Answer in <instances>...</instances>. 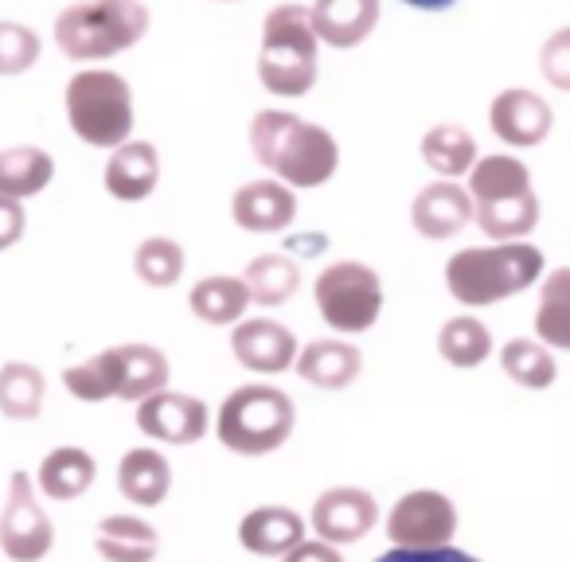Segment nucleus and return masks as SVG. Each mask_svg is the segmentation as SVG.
I'll return each instance as SVG.
<instances>
[{
    "instance_id": "7ed1b4c3",
    "label": "nucleus",
    "mask_w": 570,
    "mask_h": 562,
    "mask_svg": "<svg viewBox=\"0 0 570 562\" xmlns=\"http://www.w3.org/2000/svg\"><path fill=\"white\" fill-rule=\"evenodd\" d=\"M321 75V40L313 32L309 4L285 0L262 20L258 82L274 98H305Z\"/></svg>"
},
{
    "instance_id": "ddd939ff",
    "label": "nucleus",
    "mask_w": 570,
    "mask_h": 562,
    "mask_svg": "<svg viewBox=\"0 0 570 562\" xmlns=\"http://www.w3.org/2000/svg\"><path fill=\"white\" fill-rule=\"evenodd\" d=\"M230 352L254 375H282L297 359V336L269 317H243L230 333Z\"/></svg>"
},
{
    "instance_id": "393cba45",
    "label": "nucleus",
    "mask_w": 570,
    "mask_h": 562,
    "mask_svg": "<svg viewBox=\"0 0 570 562\" xmlns=\"http://www.w3.org/2000/svg\"><path fill=\"white\" fill-rule=\"evenodd\" d=\"M56 180V160L40 145H12L0 149V196L12 199H32L40 196L48 184Z\"/></svg>"
},
{
    "instance_id": "0eeeda50",
    "label": "nucleus",
    "mask_w": 570,
    "mask_h": 562,
    "mask_svg": "<svg viewBox=\"0 0 570 562\" xmlns=\"http://www.w3.org/2000/svg\"><path fill=\"white\" fill-rule=\"evenodd\" d=\"M313 302L333 333L360 336L375 328L383 313V282L367 262H333L313 282Z\"/></svg>"
},
{
    "instance_id": "f704fd0d",
    "label": "nucleus",
    "mask_w": 570,
    "mask_h": 562,
    "mask_svg": "<svg viewBox=\"0 0 570 562\" xmlns=\"http://www.w3.org/2000/svg\"><path fill=\"white\" fill-rule=\"evenodd\" d=\"M40 36L28 24H17V20H0V75L12 79V75H24L40 63Z\"/></svg>"
},
{
    "instance_id": "1a4fd4ad",
    "label": "nucleus",
    "mask_w": 570,
    "mask_h": 562,
    "mask_svg": "<svg viewBox=\"0 0 570 562\" xmlns=\"http://www.w3.org/2000/svg\"><path fill=\"white\" fill-rule=\"evenodd\" d=\"M458 531V507L445 492L438 489H414L391 507L387 515V539L395 546H450Z\"/></svg>"
},
{
    "instance_id": "7c9ffc66",
    "label": "nucleus",
    "mask_w": 570,
    "mask_h": 562,
    "mask_svg": "<svg viewBox=\"0 0 570 562\" xmlns=\"http://www.w3.org/2000/svg\"><path fill=\"white\" fill-rule=\"evenodd\" d=\"M535 333L547 348L570 352V266H559L543 277L535 305Z\"/></svg>"
},
{
    "instance_id": "473e14b6",
    "label": "nucleus",
    "mask_w": 570,
    "mask_h": 562,
    "mask_svg": "<svg viewBox=\"0 0 570 562\" xmlns=\"http://www.w3.org/2000/svg\"><path fill=\"white\" fill-rule=\"evenodd\" d=\"M500 367L512 383L528 391H547L559 375V364H554V352L547 348L543 341H508L500 348Z\"/></svg>"
},
{
    "instance_id": "c85d7f7f",
    "label": "nucleus",
    "mask_w": 570,
    "mask_h": 562,
    "mask_svg": "<svg viewBox=\"0 0 570 562\" xmlns=\"http://www.w3.org/2000/svg\"><path fill=\"white\" fill-rule=\"evenodd\" d=\"M95 476L98 465L82 445H59L43 457L36 481H40V492L48 500H79L95 484Z\"/></svg>"
},
{
    "instance_id": "a19ab883",
    "label": "nucleus",
    "mask_w": 570,
    "mask_h": 562,
    "mask_svg": "<svg viewBox=\"0 0 570 562\" xmlns=\"http://www.w3.org/2000/svg\"><path fill=\"white\" fill-rule=\"evenodd\" d=\"M399 4H406V9H414V12H430V17H438V12H450L458 0H399Z\"/></svg>"
},
{
    "instance_id": "6ab92c4d",
    "label": "nucleus",
    "mask_w": 570,
    "mask_h": 562,
    "mask_svg": "<svg viewBox=\"0 0 570 562\" xmlns=\"http://www.w3.org/2000/svg\"><path fill=\"white\" fill-rule=\"evenodd\" d=\"M302 539H305V520L294 507H282V504L254 507V512H246L243 523H238V543L250 554H262V559H282V554L294 551Z\"/></svg>"
},
{
    "instance_id": "72a5a7b5",
    "label": "nucleus",
    "mask_w": 570,
    "mask_h": 562,
    "mask_svg": "<svg viewBox=\"0 0 570 562\" xmlns=\"http://www.w3.org/2000/svg\"><path fill=\"white\" fill-rule=\"evenodd\" d=\"M184 266H188V258H184V246L176 243V238H168V235L141 238V243H137V250H134V269L149 289H173L176 282L184 277Z\"/></svg>"
},
{
    "instance_id": "a211bd4d",
    "label": "nucleus",
    "mask_w": 570,
    "mask_h": 562,
    "mask_svg": "<svg viewBox=\"0 0 570 562\" xmlns=\"http://www.w3.org/2000/svg\"><path fill=\"white\" fill-rule=\"evenodd\" d=\"M102 184L114 199L121 204H141L157 191L160 184V152L153 141H134L129 137L126 145L110 149V160H106Z\"/></svg>"
},
{
    "instance_id": "a878e982",
    "label": "nucleus",
    "mask_w": 570,
    "mask_h": 562,
    "mask_svg": "<svg viewBox=\"0 0 570 562\" xmlns=\"http://www.w3.org/2000/svg\"><path fill=\"white\" fill-rule=\"evenodd\" d=\"M95 551L106 562H153L160 551V539L157 528L137 520V515H106L98 523Z\"/></svg>"
},
{
    "instance_id": "c756f323",
    "label": "nucleus",
    "mask_w": 570,
    "mask_h": 562,
    "mask_svg": "<svg viewBox=\"0 0 570 562\" xmlns=\"http://www.w3.org/2000/svg\"><path fill=\"white\" fill-rule=\"evenodd\" d=\"M43 395H48V379L36 364L24 359H9L0 367V414L12 422H32L43 411Z\"/></svg>"
},
{
    "instance_id": "f257e3e1",
    "label": "nucleus",
    "mask_w": 570,
    "mask_h": 562,
    "mask_svg": "<svg viewBox=\"0 0 570 562\" xmlns=\"http://www.w3.org/2000/svg\"><path fill=\"white\" fill-rule=\"evenodd\" d=\"M246 141L254 160L294 191L321 188L341 168V141L294 110H258L246 129Z\"/></svg>"
},
{
    "instance_id": "5701e85b",
    "label": "nucleus",
    "mask_w": 570,
    "mask_h": 562,
    "mask_svg": "<svg viewBox=\"0 0 570 562\" xmlns=\"http://www.w3.org/2000/svg\"><path fill=\"white\" fill-rule=\"evenodd\" d=\"M118 489L129 504L157 507L160 500L173 489V465L165 461V453L141 445V450H129L118 465Z\"/></svg>"
},
{
    "instance_id": "58836bf2",
    "label": "nucleus",
    "mask_w": 570,
    "mask_h": 562,
    "mask_svg": "<svg viewBox=\"0 0 570 562\" xmlns=\"http://www.w3.org/2000/svg\"><path fill=\"white\" fill-rule=\"evenodd\" d=\"M24 227H28L24 204L12 196H0V250H12L24 238Z\"/></svg>"
},
{
    "instance_id": "dca6fc26",
    "label": "nucleus",
    "mask_w": 570,
    "mask_h": 562,
    "mask_svg": "<svg viewBox=\"0 0 570 562\" xmlns=\"http://www.w3.org/2000/svg\"><path fill=\"white\" fill-rule=\"evenodd\" d=\"M106 364L114 375V398H126V403H141L165 391L173 375L168 356L153 344H114L106 348Z\"/></svg>"
},
{
    "instance_id": "79ce46f5",
    "label": "nucleus",
    "mask_w": 570,
    "mask_h": 562,
    "mask_svg": "<svg viewBox=\"0 0 570 562\" xmlns=\"http://www.w3.org/2000/svg\"><path fill=\"white\" fill-rule=\"evenodd\" d=\"M215 4H238V0H215Z\"/></svg>"
},
{
    "instance_id": "cd10ccee",
    "label": "nucleus",
    "mask_w": 570,
    "mask_h": 562,
    "mask_svg": "<svg viewBox=\"0 0 570 562\" xmlns=\"http://www.w3.org/2000/svg\"><path fill=\"white\" fill-rule=\"evenodd\" d=\"M243 282L250 289V305L277 309L302 289V266L289 254H258V258L246 262Z\"/></svg>"
},
{
    "instance_id": "9b49d317",
    "label": "nucleus",
    "mask_w": 570,
    "mask_h": 562,
    "mask_svg": "<svg viewBox=\"0 0 570 562\" xmlns=\"http://www.w3.org/2000/svg\"><path fill=\"white\" fill-rule=\"evenodd\" d=\"M489 126H492V134H497V141H504L508 149H535V145H543L547 137H551L554 110L535 90L508 87L492 98Z\"/></svg>"
},
{
    "instance_id": "423d86ee",
    "label": "nucleus",
    "mask_w": 570,
    "mask_h": 562,
    "mask_svg": "<svg viewBox=\"0 0 570 562\" xmlns=\"http://www.w3.org/2000/svg\"><path fill=\"white\" fill-rule=\"evenodd\" d=\"M67 126L90 149H118L134 137V90L110 67H87L63 90Z\"/></svg>"
},
{
    "instance_id": "20e7f679",
    "label": "nucleus",
    "mask_w": 570,
    "mask_h": 562,
    "mask_svg": "<svg viewBox=\"0 0 570 562\" xmlns=\"http://www.w3.org/2000/svg\"><path fill=\"white\" fill-rule=\"evenodd\" d=\"M149 24L153 17L141 0H79L56 17V43L75 63H102L137 48Z\"/></svg>"
},
{
    "instance_id": "f8f14e48",
    "label": "nucleus",
    "mask_w": 570,
    "mask_h": 562,
    "mask_svg": "<svg viewBox=\"0 0 570 562\" xmlns=\"http://www.w3.org/2000/svg\"><path fill=\"white\" fill-rule=\"evenodd\" d=\"M380 520V504L367 489H352V484H341V489H328L317 496L313 504V531L317 539L333 546H344V543H360L367 531L375 528Z\"/></svg>"
},
{
    "instance_id": "c9c22d12",
    "label": "nucleus",
    "mask_w": 570,
    "mask_h": 562,
    "mask_svg": "<svg viewBox=\"0 0 570 562\" xmlns=\"http://www.w3.org/2000/svg\"><path fill=\"white\" fill-rule=\"evenodd\" d=\"M63 387L71 391L79 403H106V398H114V375H110V364H106V352L90 356L87 364L67 367Z\"/></svg>"
},
{
    "instance_id": "2f4dec72",
    "label": "nucleus",
    "mask_w": 570,
    "mask_h": 562,
    "mask_svg": "<svg viewBox=\"0 0 570 562\" xmlns=\"http://www.w3.org/2000/svg\"><path fill=\"white\" fill-rule=\"evenodd\" d=\"M438 356L450 367H461V372L481 367L492 356V333L469 313L465 317H450L438 328Z\"/></svg>"
},
{
    "instance_id": "f03ea898",
    "label": "nucleus",
    "mask_w": 570,
    "mask_h": 562,
    "mask_svg": "<svg viewBox=\"0 0 570 562\" xmlns=\"http://www.w3.org/2000/svg\"><path fill=\"white\" fill-rule=\"evenodd\" d=\"M539 277H543V250L528 238L465 246L445 262V289L465 309H484V305L528 294Z\"/></svg>"
},
{
    "instance_id": "2eb2a0df",
    "label": "nucleus",
    "mask_w": 570,
    "mask_h": 562,
    "mask_svg": "<svg viewBox=\"0 0 570 562\" xmlns=\"http://www.w3.org/2000/svg\"><path fill=\"white\" fill-rule=\"evenodd\" d=\"M473 223V196L465 191V184L442 180L419 188V196L411 199V227L430 243H445V238L461 235Z\"/></svg>"
},
{
    "instance_id": "4c0bfd02",
    "label": "nucleus",
    "mask_w": 570,
    "mask_h": 562,
    "mask_svg": "<svg viewBox=\"0 0 570 562\" xmlns=\"http://www.w3.org/2000/svg\"><path fill=\"white\" fill-rule=\"evenodd\" d=\"M375 562H481L473 559L469 551H458V546H426V551H419V546H395V551H383Z\"/></svg>"
},
{
    "instance_id": "4468645a",
    "label": "nucleus",
    "mask_w": 570,
    "mask_h": 562,
    "mask_svg": "<svg viewBox=\"0 0 570 562\" xmlns=\"http://www.w3.org/2000/svg\"><path fill=\"white\" fill-rule=\"evenodd\" d=\"M230 219L250 235H282L297 219V191L274 176L250 180L230 196Z\"/></svg>"
},
{
    "instance_id": "412c9836",
    "label": "nucleus",
    "mask_w": 570,
    "mask_h": 562,
    "mask_svg": "<svg viewBox=\"0 0 570 562\" xmlns=\"http://www.w3.org/2000/svg\"><path fill=\"white\" fill-rule=\"evenodd\" d=\"M419 152L430 172L442 176V180H465L469 168L481 157L476 137L469 134L465 126H458V121H438V126H430L426 134H422Z\"/></svg>"
},
{
    "instance_id": "b1692460",
    "label": "nucleus",
    "mask_w": 570,
    "mask_h": 562,
    "mask_svg": "<svg viewBox=\"0 0 570 562\" xmlns=\"http://www.w3.org/2000/svg\"><path fill=\"white\" fill-rule=\"evenodd\" d=\"M465 191L473 204H492V199H512L531 191V168L512 152H484L465 176Z\"/></svg>"
},
{
    "instance_id": "4be33fe9",
    "label": "nucleus",
    "mask_w": 570,
    "mask_h": 562,
    "mask_svg": "<svg viewBox=\"0 0 570 562\" xmlns=\"http://www.w3.org/2000/svg\"><path fill=\"white\" fill-rule=\"evenodd\" d=\"M188 309L196 313V321H204V325L230 328L246 317V309H250V289H246L243 277L212 274L191 286Z\"/></svg>"
},
{
    "instance_id": "f3484780",
    "label": "nucleus",
    "mask_w": 570,
    "mask_h": 562,
    "mask_svg": "<svg viewBox=\"0 0 570 562\" xmlns=\"http://www.w3.org/2000/svg\"><path fill=\"white\" fill-rule=\"evenodd\" d=\"M383 12V0H313L309 20L313 32L325 48L352 51L375 32Z\"/></svg>"
},
{
    "instance_id": "ea45409f",
    "label": "nucleus",
    "mask_w": 570,
    "mask_h": 562,
    "mask_svg": "<svg viewBox=\"0 0 570 562\" xmlns=\"http://www.w3.org/2000/svg\"><path fill=\"white\" fill-rule=\"evenodd\" d=\"M282 562H344V559L333 543H325V539H302L294 551L282 554Z\"/></svg>"
},
{
    "instance_id": "9d476101",
    "label": "nucleus",
    "mask_w": 570,
    "mask_h": 562,
    "mask_svg": "<svg viewBox=\"0 0 570 562\" xmlns=\"http://www.w3.org/2000/svg\"><path fill=\"white\" fill-rule=\"evenodd\" d=\"M212 418H207L204 398L184 395V391H157V395L137 403V430L153 442L165 445H196L207 434Z\"/></svg>"
},
{
    "instance_id": "aec40b11",
    "label": "nucleus",
    "mask_w": 570,
    "mask_h": 562,
    "mask_svg": "<svg viewBox=\"0 0 570 562\" xmlns=\"http://www.w3.org/2000/svg\"><path fill=\"white\" fill-rule=\"evenodd\" d=\"M294 367L305 383H313V387L344 391L360 379V372H364V356H360V348L348 341H313L297 352Z\"/></svg>"
},
{
    "instance_id": "e433bc0d",
    "label": "nucleus",
    "mask_w": 570,
    "mask_h": 562,
    "mask_svg": "<svg viewBox=\"0 0 570 562\" xmlns=\"http://www.w3.org/2000/svg\"><path fill=\"white\" fill-rule=\"evenodd\" d=\"M539 75H543L547 87L570 95V24L543 40V48H539Z\"/></svg>"
},
{
    "instance_id": "39448f33",
    "label": "nucleus",
    "mask_w": 570,
    "mask_h": 562,
    "mask_svg": "<svg viewBox=\"0 0 570 562\" xmlns=\"http://www.w3.org/2000/svg\"><path fill=\"white\" fill-rule=\"evenodd\" d=\"M297 426V406L274 383H246L223 398L215 434L238 457H266L282 450Z\"/></svg>"
},
{
    "instance_id": "6e6552de",
    "label": "nucleus",
    "mask_w": 570,
    "mask_h": 562,
    "mask_svg": "<svg viewBox=\"0 0 570 562\" xmlns=\"http://www.w3.org/2000/svg\"><path fill=\"white\" fill-rule=\"evenodd\" d=\"M51 543H56V528L36 500L32 481H28V473H12L9 500L0 512V551L9 562H40L48 559Z\"/></svg>"
},
{
    "instance_id": "bb28decb",
    "label": "nucleus",
    "mask_w": 570,
    "mask_h": 562,
    "mask_svg": "<svg viewBox=\"0 0 570 562\" xmlns=\"http://www.w3.org/2000/svg\"><path fill=\"white\" fill-rule=\"evenodd\" d=\"M539 196L535 188L523 191L512 199H492V204H473V223L481 227V235L489 243H515V238H528L539 227Z\"/></svg>"
}]
</instances>
